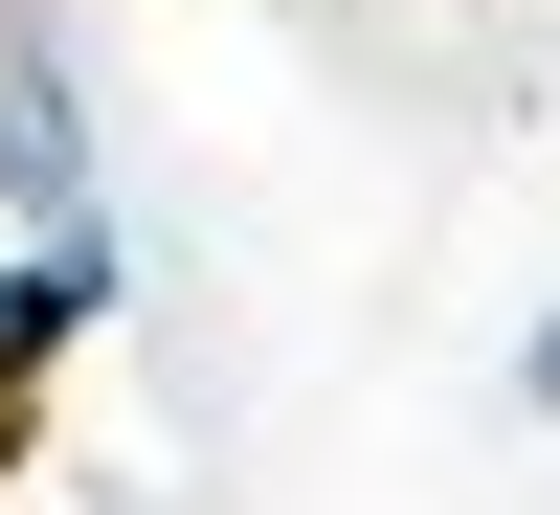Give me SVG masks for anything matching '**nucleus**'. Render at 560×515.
<instances>
[{"label": "nucleus", "instance_id": "nucleus-2", "mask_svg": "<svg viewBox=\"0 0 560 515\" xmlns=\"http://www.w3.org/2000/svg\"><path fill=\"white\" fill-rule=\"evenodd\" d=\"M23 426H45V382H23V359H0V493H23Z\"/></svg>", "mask_w": 560, "mask_h": 515}, {"label": "nucleus", "instance_id": "nucleus-1", "mask_svg": "<svg viewBox=\"0 0 560 515\" xmlns=\"http://www.w3.org/2000/svg\"><path fill=\"white\" fill-rule=\"evenodd\" d=\"M0 224L68 247L90 224V90H68V23H0Z\"/></svg>", "mask_w": 560, "mask_h": 515}, {"label": "nucleus", "instance_id": "nucleus-3", "mask_svg": "<svg viewBox=\"0 0 560 515\" xmlns=\"http://www.w3.org/2000/svg\"><path fill=\"white\" fill-rule=\"evenodd\" d=\"M516 403H560V314H538V337H516Z\"/></svg>", "mask_w": 560, "mask_h": 515}]
</instances>
